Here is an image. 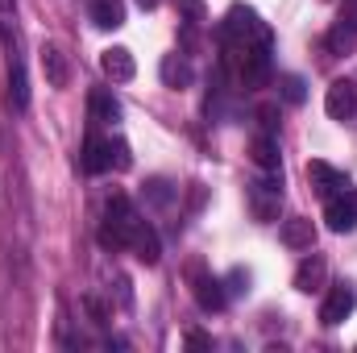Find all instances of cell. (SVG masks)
<instances>
[{
	"instance_id": "1",
	"label": "cell",
	"mask_w": 357,
	"mask_h": 353,
	"mask_svg": "<svg viewBox=\"0 0 357 353\" xmlns=\"http://www.w3.org/2000/svg\"><path fill=\"white\" fill-rule=\"evenodd\" d=\"M142 225L146 220L137 216V208L129 204V195H112L104 204V241L108 246H133V237H137Z\"/></svg>"
},
{
	"instance_id": "2",
	"label": "cell",
	"mask_w": 357,
	"mask_h": 353,
	"mask_svg": "<svg viewBox=\"0 0 357 353\" xmlns=\"http://www.w3.org/2000/svg\"><path fill=\"white\" fill-rule=\"evenodd\" d=\"M225 38H229V42H237V46H250V42L270 38V29L258 21V13H254V8L233 4V8L225 13Z\"/></svg>"
},
{
	"instance_id": "3",
	"label": "cell",
	"mask_w": 357,
	"mask_h": 353,
	"mask_svg": "<svg viewBox=\"0 0 357 353\" xmlns=\"http://www.w3.org/2000/svg\"><path fill=\"white\" fill-rule=\"evenodd\" d=\"M354 308H357V291L349 287V283H337V287L328 291V299L320 303V320L333 329V324H341V320H345Z\"/></svg>"
},
{
	"instance_id": "4",
	"label": "cell",
	"mask_w": 357,
	"mask_h": 353,
	"mask_svg": "<svg viewBox=\"0 0 357 353\" xmlns=\"http://www.w3.org/2000/svg\"><path fill=\"white\" fill-rule=\"evenodd\" d=\"M38 63H42V75H46V84H50V88H67V84H71L67 54H63L54 42H42V50H38Z\"/></svg>"
},
{
	"instance_id": "5",
	"label": "cell",
	"mask_w": 357,
	"mask_h": 353,
	"mask_svg": "<svg viewBox=\"0 0 357 353\" xmlns=\"http://www.w3.org/2000/svg\"><path fill=\"white\" fill-rule=\"evenodd\" d=\"M307 179H312V187H316V191H320L324 200L349 187L345 171H337V167H333V163H324V158H312V163H307Z\"/></svg>"
},
{
	"instance_id": "6",
	"label": "cell",
	"mask_w": 357,
	"mask_h": 353,
	"mask_svg": "<svg viewBox=\"0 0 357 353\" xmlns=\"http://www.w3.org/2000/svg\"><path fill=\"white\" fill-rule=\"evenodd\" d=\"M328 229L333 233H349L357 225V204H354V195H349V187L345 191H337V195H328Z\"/></svg>"
},
{
	"instance_id": "7",
	"label": "cell",
	"mask_w": 357,
	"mask_h": 353,
	"mask_svg": "<svg viewBox=\"0 0 357 353\" xmlns=\"http://www.w3.org/2000/svg\"><path fill=\"white\" fill-rule=\"evenodd\" d=\"M324 108H328L333 121H349L354 108H357V88L349 80H337V84L328 88V96H324Z\"/></svg>"
},
{
	"instance_id": "8",
	"label": "cell",
	"mask_w": 357,
	"mask_h": 353,
	"mask_svg": "<svg viewBox=\"0 0 357 353\" xmlns=\"http://www.w3.org/2000/svg\"><path fill=\"white\" fill-rule=\"evenodd\" d=\"M100 67H104V75H108L112 84H129V80L137 75V63H133V54H129L125 46L104 50V54H100Z\"/></svg>"
},
{
	"instance_id": "9",
	"label": "cell",
	"mask_w": 357,
	"mask_h": 353,
	"mask_svg": "<svg viewBox=\"0 0 357 353\" xmlns=\"http://www.w3.org/2000/svg\"><path fill=\"white\" fill-rule=\"evenodd\" d=\"M278 200H282V183H254L250 187V208L258 220H274L278 216Z\"/></svg>"
},
{
	"instance_id": "10",
	"label": "cell",
	"mask_w": 357,
	"mask_h": 353,
	"mask_svg": "<svg viewBox=\"0 0 357 353\" xmlns=\"http://www.w3.org/2000/svg\"><path fill=\"white\" fill-rule=\"evenodd\" d=\"M282 246H291V250H312L316 246V225L307 220V216H291V220H282Z\"/></svg>"
},
{
	"instance_id": "11",
	"label": "cell",
	"mask_w": 357,
	"mask_h": 353,
	"mask_svg": "<svg viewBox=\"0 0 357 353\" xmlns=\"http://www.w3.org/2000/svg\"><path fill=\"white\" fill-rule=\"evenodd\" d=\"M220 287H225L220 278H212V274L195 270V299H199V308H208V312H220V308H225V299H229Z\"/></svg>"
},
{
	"instance_id": "12",
	"label": "cell",
	"mask_w": 357,
	"mask_h": 353,
	"mask_svg": "<svg viewBox=\"0 0 357 353\" xmlns=\"http://www.w3.org/2000/svg\"><path fill=\"white\" fill-rule=\"evenodd\" d=\"M324 274H328V262H324L320 254H312V258H303L299 270H295V287L312 295V291H320V287H324Z\"/></svg>"
},
{
	"instance_id": "13",
	"label": "cell",
	"mask_w": 357,
	"mask_h": 353,
	"mask_svg": "<svg viewBox=\"0 0 357 353\" xmlns=\"http://www.w3.org/2000/svg\"><path fill=\"white\" fill-rule=\"evenodd\" d=\"M354 46H357V25H354V21H337V25L328 29V38H324V50H328V54H337V59H341V54H349Z\"/></svg>"
},
{
	"instance_id": "14",
	"label": "cell",
	"mask_w": 357,
	"mask_h": 353,
	"mask_svg": "<svg viewBox=\"0 0 357 353\" xmlns=\"http://www.w3.org/2000/svg\"><path fill=\"white\" fill-rule=\"evenodd\" d=\"M91 21L100 25V29H116V25H125V4L121 0H91Z\"/></svg>"
},
{
	"instance_id": "15",
	"label": "cell",
	"mask_w": 357,
	"mask_h": 353,
	"mask_svg": "<svg viewBox=\"0 0 357 353\" xmlns=\"http://www.w3.org/2000/svg\"><path fill=\"white\" fill-rule=\"evenodd\" d=\"M88 108H91V121H104V125L121 121V104H116V96H112V91H91Z\"/></svg>"
},
{
	"instance_id": "16",
	"label": "cell",
	"mask_w": 357,
	"mask_h": 353,
	"mask_svg": "<svg viewBox=\"0 0 357 353\" xmlns=\"http://www.w3.org/2000/svg\"><path fill=\"white\" fill-rule=\"evenodd\" d=\"M129 250H133L146 266H154L158 258H162V250H158V233H154L150 225H142V229H137V237H133V246H129Z\"/></svg>"
},
{
	"instance_id": "17",
	"label": "cell",
	"mask_w": 357,
	"mask_h": 353,
	"mask_svg": "<svg viewBox=\"0 0 357 353\" xmlns=\"http://www.w3.org/2000/svg\"><path fill=\"white\" fill-rule=\"evenodd\" d=\"M162 80H167L171 88H191L195 71H191V63H187V59H178V54H167V59H162Z\"/></svg>"
},
{
	"instance_id": "18",
	"label": "cell",
	"mask_w": 357,
	"mask_h": 353,
	"mask_svg": "<svg viewBox=\"0 0 357 353\" xmlns=\"http://www.w3.org/2000/svg\"><path fill=\"white\" fill-rule=\"evenodd\" d=\"M250 154H254V163H258L262 171H278V158H282V154H278V142H274L270 133H258V137H254Z\"/></svg>"
},
{
	"instance_id": "19",
	"label": "cell",
	"mask_w": 357,
	"mask_h": 353,
	"mask_svg": "<svg viewBox=\"0 0 357 353\" xmlns=\"http://www.w3.org/2000/svg\"><path fill=\"white\" fill-rule=\"evenodd\" d=\"M8 100H13V108H25V104H29V88H25V67H21V59L8 63Z\"/></svg>"
},
{
	"instance_id": "20",
	"label": "cell",
	"mask_w": 357,
	"mask_h": 353,
	"mask_svg": "<svg viewBox=\"0 0 357 353\" xmlns=\"http://www.w3.org/2000/svg\"><path fill=\"white\" fill-rule=\"evenodd\" d=\"M84 171H88V175L108 171V150H104L100 137H88V142H84Z\"/></svg>"
},
{
	"instance_id": "21",
	"label": "cell",
	"mask_w": 357,
	"mask_h": 353,
	"mask_svg": "<svg viewBox=\"0 0 357 353\" xmlns=\"http://www.w3.org/2000/svg\"><path fill=\"white\" fill-rule=\"evenodd\" d=\"M104 150H108V167H116V171H129L133 167V154H129V146L121 137H108Z\"/></svg>"
},
{
	"instance_id": "22",
	"label": "cell",
	"mask_w": 357,
	"mask_h": 353,
	"mask_svg": "<svg viewBox=\"0 0 357 353\" xmlns=\"http://www.w3.org/2000/svg\"><path fill=\"white\" fill-rule=\"evenodd\" d=\"M171 195H175V191H171L167 179H150V183H146V200H150V204H171Z\"/></svg>"
},
{
	"instance_id": "23",
	"label": "cell",
	"mask_w": 357,
	"mask_h": 353,
	"mask_svg": "<svg viewBox=\"0 0 357 353\" xmlns=\"http://www.w3.org/2000/svg\"><path fill=\"white\" fill-rule=\"evenodd\" d=\"M282 96H287L291 104H299V100H303V80H299V75H287V80H282Z\"/></svg>"
},
{
	"instance_id": "24",
	"label": "cell",
	"mask_w": 357,
	"mask_h": 353,
	"mask_svg": "<svg viewBox=\"0 0 357 353\" xmlns=\"http://www.w3.org/2000/svg\"><path fill=\"white\" fill-rule=\"evenodd\" d=\"M229 283H233V287H229L233 295H241V291H250V274H245V270H233V274H229Z\"/></svg>"
},
{
	"instance_id": "25",
	"label": "cell",
	"mask_w": 357,
	"mask_h": 353,
	"mask_svg": "<svg viewBox=\"0 0 357 353\" xmlns=\"http://www.w3.org/2000/svg\"><path fill=\"white\" fill-rule=\"evenodd\" d=\"M178 8H183L191 21H204V4H199V0H178Z\"/></svg>"
},
{
	"instance_id": "26",
	"label": "cell",
	"mask_w": 357,
	"mask_h": 353,
	"mask_svg": "<svg viewBox=\"0 0 357 353\" xmlns=\"http://www.w3.org/2000/svg\"><path fill=\"white\" fill-rule=\"evenodd\" d=\"M187 345H191V350H208V345H212V341H208V337H204V333H187Z\"/></svg>"
},
{
	"instance_id": "27",
	"label": "cell",
	"mask_w": 357,
	"mask_h": 353,
	"mask_svg": "<svg viewBox=\"0 0 357 353\" xmlns=\"http://www.w3.org/2000/svg\"><path fill=\"white\" fill-rule=\"evenodd\" d=\"M137 4H142V8H158L162 0H137Z\"/></svg>"
},
{
	"instance_id": "28",
	"label": "cell",
	"mask_w": 357,
	"mask_h": 353,
	"mask_svg": "<svg viewBox=\"0 0 357 353\" xmlns=\"http://www.w3.org/2000/svg\"><path fill=\"white\" fill-rule=\"evenodd\" d=\"M0 8H13V0H0Z\"/></svg>"
}]
</instances>
